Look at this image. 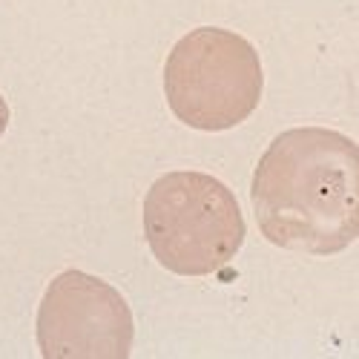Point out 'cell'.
<instances>
[{
  "label": "cell",
  "mask_w": 359,
  "mask_h": 359,
  "mask_svg": "<svg viewBox=\"0 0 359 359\" xmlns=\"http://www.w3.org/2000/svg\"><path fill=\"white\" fill-rule=\"evenodd\" d=\"M267 242L285 250L331 256L359 236V147L353 138L299 127L273 138L250 187Z\"/></svg>",
  "instance_id": "obj_1"
},
{
  "label": "cell",
  "mask_w": 359,
  "mask_h": 359,
  "mask_svg": "<svg viewBox=\"0 0 359 359\" xmlns=\"http://www.w3.org/2000/svg\"><path fill=\"white\" fill-rule=\"evenodd\" d=\"M144 233L161 267L178 276L222 271L242 250L248 224L227 184L207 172H167L147 190Z\"/></svg>",
  "instance_id": "obj_2"
},
{
  "label": "cell",
  "mask_w": 359,
  "mask_h": 359,
  "mask_svg": "<svg viewBox=\"0 0 359 359\" xmlns=\"http://www.w3.org/2000/svg\"><path fill=\"white\" fill-rule=\"evenodd\" d=\"M264 89L253 43L216 26L193 29L172 46L164 64V95L178 121L222 133L248 121Z\"/></svg>",
  "instance_id": "obj_3"
},
{
  "label": "cell",
  "mask_w": 359,
  "mask_h": 359,
  "mask_svg": "<svg viewBox=\"0 0 359 359\" xmlns=\"http://www.w3.org/2000/svg\"><path fill=\"white\" fill-rule=\"evenodd\" d=\"M35 327L46 359H127L135 334L127 299L83 271L52 279Z\"/></svg>",
  "instance_id": "obj_4"
},
{
  "label": "cell",
  "mask_w": 359,
  "mask_h": 359,
  "mask_svg": "<svg viewBox=\"0 0 359 359\" xmlns=\"http://www.w3.org/2000/svg\"><path fill=\"white\" fill-rule=\"evenodd\" d=\"M6 130H9V104H6V98H0V135Z\"/></svg>",
  "instance_id": "obj_5"
}]
</instances>
